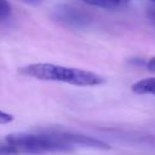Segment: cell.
Returning a JSON list of instances; mask_svg holds the SVG:
<instances>
[{
	"mask_svg": "<svg viewBox=\"0 0 155 155\" xmlns=\"http://www.w3.org/2000/svg\"><path fill=\"white\" fill-rule=\"evenodd\" d=\"M76 147L94 149H109L110 147L96 138L71 133V132H41V133H12L5 138V144L0 147L6 153L42 154L69 151Z\"/></svg>",
	"mask_w": 155,
	"mask_h": 155,
	"instance_id": "6da1fadb",
	"label": "cell"
},
{
	"mask_svg": "<svg viewBox=\"0 0 155 155\" xmlns=\"http://www.w3.org/2000/svg\"><path fill=\"white\" fill-rule=\"evenodd\" d=\"M21 73L25 76L34 78L38 80L46 81H58L65 82L75 86H97L104 82V79L88 70H82L78 68H69L51 63H34L25 65L21 69Z\"/></svg>",
	"mask_w": 155,
	"mask_h": 155,
	"instance_id": "7a4b0ae2",
	"label": "cell"
},
{
	"mask_svg": "<svg viewBox=\"0 0 155 155\" xmlns=\"http://www.w3.org/2000/svg\"><path fill=\"white\" fill-rule=\"evenodd\" d=\"M53 17L58 22L70 27H84L90 21L87 13L68 4H61L56 6L53 10Z\"/></svg>",
	"mask_w": 155,
	"mask_h": 155,
	"instance_id": "3957f363",
	"label": "cell"
},
{
	"mask_svg": "<svg viewBox=\"0 0 155 155\" xmlns=\"http://www.w3.org/2000/svg\"><path fill=\"white\" fill-rule=\"evenodd\" d=\"M81 1H84L85 4L92 5V6H96V7H102V8H108V10L117 8L121 6V4L117 0H81Z\"/></svg>",
	"mask_w": 155,
	"mask_h": 155,
	"instance_id": "277c9868",
	"label": "cell"
},
{
	"mask_svg": "<svg viewBox=\"0 0 155 155\" xmlns=\"http://www.w3.org/2000/svg\"><path fill=\"white\" fill-rule=\"evenodd\" d=\"M11 13V5L7 0H0V21L6 19Z\"/></svg>",
	"mask_w": 155,
	"mask_h": 155,
	"instance_id": "5b68a950",
	"label": "cell"
},
{
	"mask_svg": "<svg viewBox=\"0 0 155 155\" xmlns=\"http://www.w3.org/2000/svg\"><path fill=\"white\" fill-rule=\"evenodd\" d=\"M13 120V116L8 113H5L2 110H0V124H8Z\"/></svg>",
	"mask_w": 155,
	"mask_h": 155,
	"instance_id": "8992f818",
	"label": "cell"
},
{
	"mask_svg": "<svg viewBox=\"0 0 155 155\" xmlns=\"http://www.w3.org/2000/svg\"><path fill=\"white\" fill-rule=\"evenodd\" d=\"M147 68H148V70H149V71L155 73V56H154V57H151V58L147 62Z\"/></svg>",
	"mask_w": 155,
	"mask_h": 155,
	"instance_id": "52a82bcc",
	"label": "cell"
},
{
	"mask_svg": "<svg viewBox=\"0 0 155 155\" xmlns=\"http://www.w3.org/2000/svg\"><path fill=\"white\" fill-rule=\"evenodd\" d=\"M148 17H149V18H150V21L155 24V6L148 10Z\"/></svg>",
	"mask_w": 155,
	"mask_h": 155,
	"instance_id": "ba28073f",
	"label": "cell"
},
{
	"mask_svg": "<svg viewBox=\"0 0 155 155\" xmlns=\"http://www.w3.org/2000/svg\"><path fill=\"white\" fill-rule=\"evenodd\" d=\"M22 2H24V4H28V5H38V4H40L42 0H21Z\"/></svg>",
	"mask_w": 155,
	"mask_h": 155,
	"instance_id": "9c48e42d",
	"label": "cell"
},
{
	"mask_svg": "<svg viewBox=\"0 0 155 155\" xmlns=\"http://www.w3.org/2000/svg\"><path fill=\"white\" fill-rule=\"evenodd\" d=\"M117 1H119V2L121 4V6H122V5H125V4H127V2L130 1V0H117Z\"/></svg>",
	"mask_w": 155,
	"mask_h": 155,
	"instance_id": "30bf717a",
	"label": "cell"
},
{
	"mask_svg": "<svg viewBox=\"0 0 155 155\" xmlns=\"http://www.w3.org/2000/svg\"><path fill=\"white\" fill-rule=\"evenodd\" d=\"M150 1H151V2H153V4H155V0H150Z\"/></svg>",
	"mask_w": 155,
	"mask_h": 155,
	"instance_id": "8fae6325",
	"label": "cell"
}]
</instances>
